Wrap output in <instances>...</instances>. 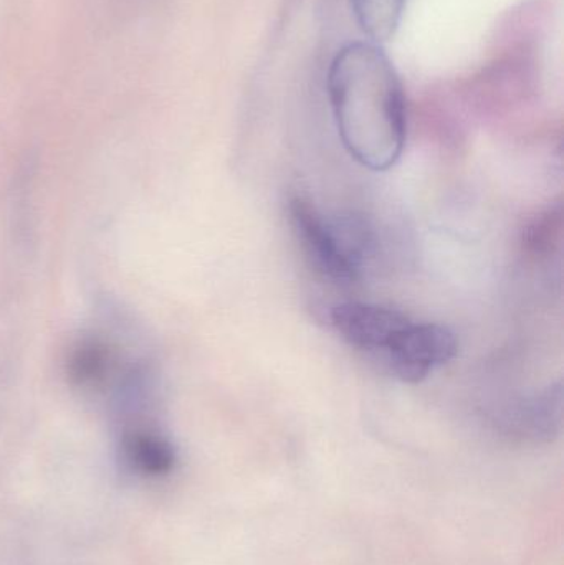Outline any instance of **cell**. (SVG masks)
<instances>
[{"instance_id":"ba28073f","label":"cell","mask_w":564,"mask_h":565,"mask_svg":"<svg viewBox=\"0 0 564 565\" xmlns=\"http://www.w3.org/2000/svg\"><path fill=\"white\" fill-rule=\"evenodd\" d=\"M562 207L550 209L545 214L540 215L525 232V247L530 254L549 255L558 244L560 232H562Z\"/></svg>"},{"instance_id":"6da1fadb","label":"cell","mask_w":564,"mask_h":565,"mask_svg":"<svg viewBox=\"0 0 564 565\" xmlns=\"http://www.w3.org/2000/svg\"><path fill=\"white\" fill-rule=\"evenodd\" d=\"M328 96L351 158L374 172L393 168L406 146V98L383 50L366 42L343 46L328 72Z\"/></svg>"},{"instance_id":"3957f363","label":"cell","mask_w":564,"mask_h":565,"mask_svg":"<svg viewBox=\"0 0 564 565\" xmlns=\"http://www.w3.org/2000/svg\"><path fill=\"white\" fill-rule=\"evenodd\" d=\"M459 341L447 326L414 322L404 326L384 351L391 371L406 384H421L434 371L449 364Z\"/></svg>"},{"instance_id":"7a4b0ae2","label":"cell","mask_w":564,"mask_h":565,"mask_svg":"<svg viewBox=\"0 0 564 565\" xmlns=\"http://www.w3.org/2000/svg\"><path fill=\"white\" fill-rule=\"evenodd\" d=\"M288 218L305 258L327 280L350 285L358 281L371 247V234L360 218L330 221L310 201L291 198Z\"/></svg>"},{"instance_id":"5b68a950","label":"cell","mask_w":564,"mask_h":565,"mask_svg":"<svg viewBox=\"0 0 564 565\" xmlns=\"http://www.w3.org/2000/svg\"><path fill=\"white\" fill-rule=\"evenodd\" d=\"M562 425V388L522 402L500 415L497 427L506 437L520 441H550Z\"/></svg>"},{"instance_id":"277c9868","label":"cell","mask_w":564,"mask_h":565,"mask_svg":"<svg viewBox=\"0 0 564 565\" xmlns=\"http://www.w3.org/2000/svg\"><path fill=\"white\" fill-rule=\"evenodd\" d=\"M331 324L338 334L361 351H386L397 332L411 319L396 309L368 302H341L331 309Z\"/></svg>"},{"instance_id":"52a82bcc","label":"cell","mask_w":564,"mask_h":565,"mask_svg":"<svg viewBox=\"0 0 564 565\" xmlns=\"http://www.w3.org/2000/svg\"><path fill=\"white\" fill-rule=\"evenodd\" d=\"M404 0H351L358 22L374 40L386 39L397 25Z\"/></svg>"},{"instance_id":"8992f818","label":"cell","mask_w":564,"mask_h":565,"mask_svg":"<svg viewBox=\"0 0 564 565\" xmlns=\"http://www.w3.org/2000/svg\"><path fill=\"white\" fill-rule=\"evenodd\" d=\"M119 455L129 471L148 478L171 473L178 461L174 445L151 424L123 428Z\"/></svg>"}]
</instances>
